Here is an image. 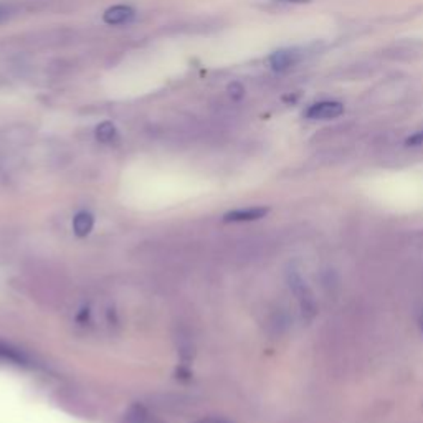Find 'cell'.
<instances>
[{"instance_id": "8992f818", "label": "cell", "mask_w": 423, "mask_h": 423, "mask_svg": "<svg viewBox=\"0 0 423 423\" xmlns=\"http://www.w3.org/2000/svg\"><path fill=\"white\" fill-rule=\"evenodd\" d=\"M96 138L101 142H111L116 138V128L111 123H103L96 129Z\"/></svg>"}, {"instance_id": "7a4b0ae2", "label": "cell", "mask_w": 423, "mask_h": 423, "mask_svg": "<svg viewBox=\"0 0 423 423\" xmlns=\"http://www.w3.org/2000/svg\"><path fill=\"white\" fill-rule=\"evenodd\" d=\"M303 60V50L299 48H283L272 53L269 56V67L274 72H286V69L293 68Z\"/></svg>"}, {"instance_id": "8fae6325", "label": "cell", "mask_w": 423, "mask_h": 423, "mask_svg": "<svg viewBox=\"0 0 423 423\" xmlns=\"http://www.w3.org/2000/svg\"><path fill=\"white\" fill-rule=\"evenodd\" d=\"M280 2H290V3H306L309 0H280Z\"/></svg>"}, {"instance_id": "52a82bcc", "label": "cell", "mask_w": 423, "mask_h": 423, "mask_svg": "<svg viewBox=\"0 0 423 423\" xmlns=\"http://www.w3.org/2000/svg\"><path fill=\"white\" fill-rule=\"evenodd\" d=\"M144 418H146V413L142 412V408H133L128 413V415H126V422H128V423H142Z\"/></svg>"}, {"instance_id": "30bf717a", "label": "cell", "mask_w": 423, "mask_h": 423, "mask_svg": "<svg viewBox=\"0 0 423 423\" xmlns=\"http://www.w3.org/2000/svg\"><path fill=\"white\" fill-rule=\"evenodd\" d=\"M230 94H233L235 98H240V96L243 94L242 85H238V83H233V85L230 86Z\"/></svg>"}, {"instance_id": "ba28073f", "label": "cell", "mask_w": 423, "mask_h": 423, "mask_svg": "<svg viewBox=\"0 0 423 423\" xmlns=\"http://www.w3.org/2000/svg\"><path fill=\"white\" fill-rule=\"evenodd\" d=\"M405 146L423 147V131H417V133H413L412 136H408L407 141H405Z\"/></svg>"}, {"instance_id": "6da1fadb", "label": "cell", "mask_w": 423, "mask_h": 423, "mask_svg": "<svg viewBox=\"0 0 423 423\" xmlns=\"http://www.w3.org/2000/svg\"><path fill=\"white\" fill-rule=\"evenodd\" d=\"M344 113V104L339 101H320L308 108L304 116L313 121H328L335 119Z\"/></svg>"}, {"instance_id": "5b68a950", "label": "cell", "mask_w": 423, "mask_h": 423, "mask_svg": "<svg viewBox=\"0 0 423 423\" xmlns=\"http://www.w3.org/2000/svg\"><path fill=\"white\" fill-rule=\"evenodd\" d=\"M93 225H94L93 217L86 212L78 213L75 220H73V229H75V233L78 237H86V235L93 230Z\"/></svg>"}, {"instance_id": "9c48e42d", "label": "cell", "mask_w": 423, "mask_h": 423, "mask_svg": "<svg viewBox=\"0 0 423 423\" xmlns=\"http://www.w3.org/2000/svg\"><path fill=\"white\" fill-rule=\"evenodd\" d=\"M10 14H12V8L8 7V6H0V24H2L3 20L6 19H8V17H10Z\"/></svg>"}, {"instance_id": "3957f363", "label": "cell", "mask_w": 423, "mask_h": 423, "mask_svg": "<svg viewBox=\"0 0 423 423\" xmlns=\"http://www.w3.org/2000/svg\"><path fill=\"white\" fill-rule=\"evenodd\" d=\"M134 19V10L128 6H115L104 12L103 20L110 25H123Z\"/></svg>"}, {"instance_id": "277c9868", "label": "cell", "mask_w": 423, "mask_h": 423, "mask_svg": "<svg viewBox=\"0 0 423 423\" xmlns=\"http://www.w3.org/2000/svg\"><path fill=\"white\" fill-rule=\"evenodd\" d=\"M268 213V208L265 207H251V208H240V210H233L226 213L225 220L226 222H251L263 219Z\"/></svg>"}]
</instances>
